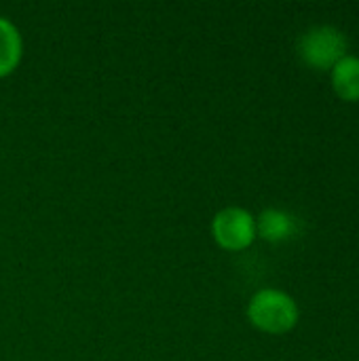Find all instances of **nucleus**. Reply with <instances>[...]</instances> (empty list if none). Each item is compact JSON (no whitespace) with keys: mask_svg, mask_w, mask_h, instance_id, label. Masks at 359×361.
<instances>
[{"mask_svg":"<svg viewBox=\"0 0 359 361\" xmlns=\"http://www.w3.org/2000/svg\"><path fill=\"white\" fill-rule=\"evenodd\" d=\"M248 317L262 332L284 334L296 326L298 307L286 292L267 288L252 296L248 305Z\"/></svg>","mask_w":359,"mask_h":361,"instance_id":"f257e3e1","label":"nucleus"},{"mask_svg":"<svg viewBox=\"0 0 359 361\" xmlns=\"http://www.w3.org/2000/svg\"><path fill=\"white\" fill-rule=\"evenodd\" d=\"M298 51L309 66L328 70L334 68L347 55V38L341 30L332 25L311 27L303 34Z\"/></svg>","mask_w":359,"mask_h":361,"instance_id":"f03ea898","label":"nucleus"},{"mask_svg":"<svg viewBox=\"0 0 359 361\" xmlns=\"http://www.w3.org/2000/svg\"><path fill=\"white\" fill-rule=\"evenodd\" d=\"M214 239L220 247L239 252L252 245L256 237V220L248 209L241 207H226L216 214L212 222Z\"/></svg>","mask_w":359,"mask_h":361,"instance_id":"7ed1b4c3","label":"nucleus"},{"mask_svg":"<svg viewBox=\"0 0 359 361\" xmlns=\"http://www.w3.org/2000/svg\"><path fill=\"white\" fill-rule=\"evenodd\" d=\"M256 233L260 237H264L267 241L279 243V241H288V239L296 237L300 233V222H298V218H294L292 214H288L284 209L269 207L258 216Z\"/></svg>","mask_w":359,"mask_h":361,"instance_id":"20e7f679","label":"nucleus"},{"mask_svg":"<svg viewBox=\"0 0 359 361\" xmlns=\"http://www.w3.org/2000/svg\"><path fill=\"white\" fill-rule=\"evenodd\" d=\"M21 34L15 27L13 21L6 17H0V76L11 74L21 59Z\"/></svg>","mask_w":359,"mask_h":361,"instance_id":"39448f33","label":"nucleus"},{"mask_svg":"<svg viewBox=\"0 0 359 361\" xmlns=\"http://www.w3.org/2000/svg\"><path fill=\"white\" fill-rule=\"evenodd\" d=\"M332 85L343 99H359V57L345 55L332 68Z\"/></svg>","mask_w":359,"mask_h":361,"instance_id":"423d86ee","label":"nucleus"}]
</instances>
